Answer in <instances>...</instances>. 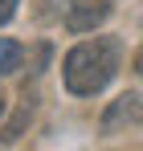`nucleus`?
I'll return each mask as SVG.
<instances>
[{"label": "nucleus", "instance_id": "nucleus-3", "mask_svg": "<svg viewBox=\"0 0 143 151\" xmlns=\"http://www.w3.org/2000/svg\"><path fill=\"white\" fill-rule=\"evenodd\" d=\"M139 119H143V94H123V98L110 102V110H106L102 127L115 131L119 123H139Z\"/></svg>", "mask_w": 143, "mask_h": 151}, {"label": "nucleus", "instance_id": "nucleus-2", "mask_svg": "<svg viewBox=\"0 0 143 151\" xmlns=\"http://www.w3.org/2000/svg\"><path fill=\"white\" fill-rule=\"evenodd\" d=\"M110 17V0H70L66 12V29L70 33H90Z\"/></svg>", "mask_w": 143, "mask_h": 151}, {"label": "nucleus", "instance_id": "nucleus-4", "mask_svg": "<svg viewBox=\"0 0 143 151\" xmlns=\"http://www.w3.org/2000/svg\"><path fill=\"white\" fill-rule=\"evenodd\" d=\"M17 65H21V45L8 41V37H0V74H12Z\"/></svg>", "mask_w": 143, "mask_h": 151}, {"label": "nucleus", "instance_id": "nucleus-6", "mask_svg": "<svg viewBox=\"0 0 143 151\" xmlns=\"http://www.w3.org/2000/svg\"><path fill=\"white\" fill-rule=\"evenodd\" d=\"M0 114H4V94H0Z\"/></svg>", "mask_w": 143, "mask_h": 151}, {"label": "nucleus", "instance_id": "nucleus-5", "mask_svg": "<svg viewBox=\"0 0 143 151\" xmlns=\"http://www.w3.org/2000/svg\"><path fill=\"white\" fill-rule=\"evenodd\" d=\"M12 12H17V0H0V25H8Z\"/></svg>", "mask_w": 143, "mask_h": 151}, {"label": "nucleus", "instance_id": "nucleus-1", "mask_svg": "<svg viewBox=\"0 0 143 151\" xmlns=\"http://www.w3.org/2000/svg\"><path fill=\"white\" fill-rule=\"evenodd\" d=\"M119 61H123V45L115 37H94V41H82L66 53V90L78 94V98H90L98 94L110 78L119 74Z\"/></svg>", "mask_w": 143, "mask_h": 151}]
</instances>
